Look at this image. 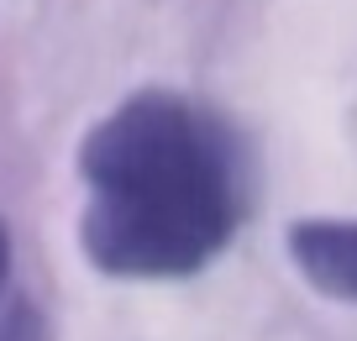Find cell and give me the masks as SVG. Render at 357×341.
<instances>
[{
	"label": "cell",
	"mask_w": 357,
	"mask_h": 341,
	"mask_svg": "<svg viewBox=\"0 0 357 341\" xmlns=\"http://www.w3.org/2000/svg\"><path fill=\"white\" fill-rule=\"evenodd\" d=\"M79 242L116 278L200 273L236 232V163L221 126L190 100L142 89L79 147Z\"/></svg>",
	"instance_id": "cell-1"
},
{
	"label": "cell",
	"mask_w": 357,
	"mask_h": 341,
	"mask_svg": "<svg viewBox=\"0 0 357 341\" xmlns=\"http://www.w3.org/2000/svg\"><path fill=\"white\" fill-rule=\"evenodd\" d=\"M289 257L321 294L357 305V220H300V226H289Z\"/></svg>",
	"instance_id": "cell-2"
},
{
	"label": "cell",
	"mask_w": 357,
	"mask_h": 341,
	"mask_svg": "<svg viewBox=\"0 0 357 341\" xmlns=\"http://www.w3.org/2000/svg\"><path fill=\"white\" fill-rule=\"evenodd\" d=\"M0 341H47L43 331V315H37L26 299H16L6 315H0Z\"/></svg>",
	"instance_id": "cell-3"
},
{
	"label": "cell",
	"mask_w": 357,
	"mask_h": 341,
	"mask_svg": "<svg viewBox=\"0 0 357 341\" xmlns=\"http://www.w3.org/2000/svg\"><path fill=\"white\" fill-rule=\"evenodd\" d=\"M6 273H11V236L0 226V294H6Z\"/></svg>",
	"instance_id": "cell-4"
}]
</instances>
